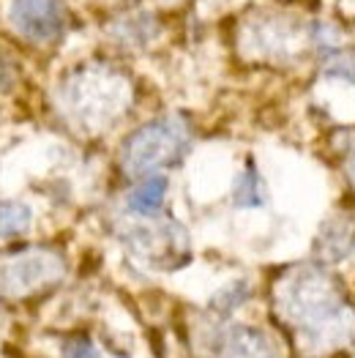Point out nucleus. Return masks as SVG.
Wrapping results in <instances>:
<instances>
[{"instance_id":"0eeeda50","label":"nucleus","mask_w":355,"mask_h":358,"mask_svg":"<svg viewBox=\"0 0 355 358\" xmlns=\"http://www.w3.org/2000/svg\"><path fill=\"white\" fill-rule=\"evenodd\" d=\"M8 20L28 41L52 44L66 30V8L60 0H11Z\"/></svg>"},{"instance_id":"20e7f679","label":"nucleus","mask_w":355,"mask_h":358,"mask_svg":"<svg viewBox=\"0 0 355 358\" xmlns=\"http://www.w3.org/2000/svg\"><path fill=\"white\" fill-rule=\"evenodd\" d=\"M66 276V263L52 249H25L0 257V299H28Z\"/></svg>"},{"instance_id":"f257e3e1","label":"nucleus","mask_w":355,"mask_h":358,"mask_svg":"<svg viewBox=\"0 0 355 358\" xmlns=\"http://www.w3.org/2000/svg\"><path fill=\"white\" fill-rule=\"evenodd\" d=\"M279 320L309 353H331L355 342V306L345 285L323 263L296 266L273 287Z\"/></svg>"},{"instance_id":"9b49d317","label":"nucleus","mask_w":355,"mask_h":358,"mask_svg":"<svg viewBox=\"0 0 355 358\" xmlns=\"http://www.w3.org/2000/svg\"><path fill=\"white\" fill-rule=\"evenodd\" d=\"M268 200V189L263 176L254 167H243L233 183V203L238 208H263Z\"/></svg>"},{"instance_id":"7ed1b4c3","label":"nucleus","mask_w":355,"mask_h":358,"mask_svg":"<svg viewBox=\"0 0 355 358\" xmlns=\"http://www.w3.org/2000/svg\"><path fill=\"white\" fill-rule=\"evenodd\" d=\"M191 145V129L178 115H164L140 126L120 148V167L129 178H150L175 167Z\"/></svg>"},{"instance_id":"f3484780","label":"nucleus","mask_w":355,"mask_h":358,"mask_svg":"<svg viewBox=\"0 0 355 358\" xmlns=\"http://www.w3.org/2000/svg\"><path fill=\"white\" fill-rule=\"evenodd\" d=\"M6 83V69H3V63H0V85Z\"/></svg>"},{"instance_id":"ddd939ff","label":"nucleus","mask_w":355,"mask_h":358,"mask_svg":"<svg viewBox=\"0 0 355 358\" xmlns=\"http://www.w3.org/2000/svg\"><path fill=\"white\" fill-rule=\"evenodd\" d=\"M323 74L328 80H339V83H345L355 90V47L331 52L326 66H323Z\"/></svg>"},{"instance_id":"2eb2a0df","label":"nucleus","mask_w":355,"mask_h":358,"mask_svg":"<svg viewBox=\"0 0 355 358\" xmlns=\"http://www.w3.org/2000/svg\"><path fill=\"white\" fill-rule=\"evenodd\" d=\"M63 358H104L99 345L85 336V334H77V336H68L63 342Z\"/></svg>"},{"instance_id":"9d476101","label":"nucleus","mask_w":355,"mask_h":358,"mask_svg":"<svg viewBox=\"0 0 355 358\" xmlns=\"http://www.w3.org/2000/svg\"><path fill=\"white\" fill-rule=\"evenodd\" d=\"M167 197V178L164 176H150L143 178L129 194V210L134 216H156Z\"/></svg>"},{"instance_id":"f03ea898","label":"nucleus","mask_w":355,"mask_h":358,"mask_svg":"<svg viewBox=\"0 0 355 358\" xmlns=\"http://www.w3.org/2000/svg\"><path fill=\"white\" fill-rule=\"evenodd\" d=\"M131 99V80L120 69L101 60L71 69L55 93L60 115L82 134H101L113 129L129 113Z\"/></svg>"},{"instance_id":"39448f33","label":"nucleus","mask_w":355,"mask_h":358,"mask_svg":"<svg viewBox=\"0 0 355 358\" xmlns=\"http://www.w3.org/2000/svg\"><path fill=\"white\" fill-rule=\"evenodd\" d=\"M140 222L129 224L123 241L131 249V255H137L140 260H145L150 266L159 268H173L178 263H183L189 241L183 227L175 222H159L156 216H137Z\"/></svg>"},{"instance_id":"dca6fc26","label":"nucleus","mask_w":355,"mask_h":358,"mask_svg":"<svg viewBox=\"0 0 355 358\" xmlns=\"http://www.w3.org/2000/svg\"><path fill=\"white\" fill-rule=\"evenodd\" d=\"M347 180H350V186H353V192H355V150H350L347 153Z\"/></svg>"},{"instance_id":"1a4fd4ad","label":"nucleus","mask_w":355,"mask_h":358,"mask_svg":"<svg viewBox=\"0 0 355 358\" xmlns=\"http://www.w3.org/2000/svg\"><path fill=\"white\" fill-rule=\"evenodd\" d=\"M320 263H342L355 252V216L353 213H333L320 227L314 241Z\"/></svg>"},{"instance_id":"4468645a","label":"nucleus","mask_w":355,"mask_h":358,"mask_svg":"<svg viewBox=\"0 0 355 358\" xmlns=\"http://www.w3.org/2000/svg\"><path fill=\"white\" fill-rule=\"evenodd\" d=\"M249 299V287L243 285V282H233V285H227V287H222L213 301H210V306L219 312V315H230L233 309H238L243 301Z\"/></svg>"},{"instance_id":"6e6552de","label":"nucleus","mask_w":355,"mask_h":358,"mask_svg":"<svg viewBox=\"0 0 355 358\" xmlns=\"http://www.w3.org/2000/svg\"><path fill=\"white\" fill-rule=\"evenodd\" d=\"M216 348L222 358H282L279 342L268 331L246 323H233L222 329Z\"/></svg>"},{"instance_id":"423d86ee","label":"nucleus","mask_w":355,"mask_h":358,"mask_svg":"<svg viewBox=\"0 0 355 358\" xmlns=\"http://www.w3.org/2000/svg\"><path fill=\"white\" fill-rule=\"evenodd\" d=\"M246 36H249L252 50H254L257 55H263V58H276V60L296 58L298 52H303L306 44H314V47H317V25L306 28V25H300V22L282 20V17L257 22Z\"/></svg>"},{"instance_id":"f8f14e48","label":"nucleus","mask_w":355,"mask_h":358,"mask_svg":"<svg viewBox=\"0 0 355 358\" xmlns=\"http://www.w3.org/2000/svg\"><path fill=\"white\" fill-rule=\"evenodd\" d=\"M33 224V210L17 200H0V238H14L28 233Z\"/></svg>"}]
</instances>
